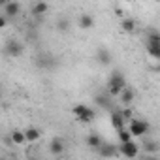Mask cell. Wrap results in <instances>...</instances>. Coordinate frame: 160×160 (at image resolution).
Instances as JSON below:
<instances>
[{
    "instance_id": "cell-23",
    "label": "cell",
    "mask_w": 160,
    "mask_h": 160,
    "mask_svg": "<svg viewBox=\"0 0 160 160\" xmlns=\"http://www.w3.org/2000/svg\"><path fill=\"white\" fill-rule=\"evenodd\" d=\"M85 109H87V106H85V104H75V106L72 108V113H73L75 117H79V115H81Z\"/></svg>"
},
{
    "instance_id": "cell-27",
    "label": "cell",
    "mask_w": 160,
    "mask_h": 160,
    "mask_svg": "<svg viewBox=\"0 0 160 160\" xmlns=\"http://www.w3.org/2000/svg\"><path fill=\"white\" fill-rule=\"evenodd\" d=\"M70 160H75V158H70Z\"/></svg>"
},
{
    "instance_id": "cell-6",
    "label": "cell",
    "mask_w": 160,
    "mask_h": 160,
    "mask_svg": "<svg viewBox=\"0 0 160 160\" xmlns=\"http://www.w3.org/2000/svg\"><path fill=\"white\" fill-rule=\"evenodd\" d=\"M98 152H100V156H102V158H113V156H117V154H119L117 147H115L113 143H106V141L98 147Z\"/></svg>"
},
{
    "instance_id": "cell-8",
    "label": "cell",
    "mask_w": 160,
    "mask_h": 160,
    "mask_svg": "<svg viewBox=\"0 0 160 160\" xmlns=\"http://www.w3.org/2000/svg\"><path fill=\"white\" fill-rule=\"evenodd\" d=\"M111 126H113L117 132L122 130V128H126V122H124V119H122V115H121V109L111 111Z\"/></svg>"
},
{
    "instance_id": "cell-12",
    "label": "cell",
    "mask_w": 160,
    "mask_h": 160,
    "mask_svg": "<svg viewBox=\"0 0 160 160\" xmlns=\"http://www.w3.org/2000/svg\"><path fill=\"white\" fill-rule=\"evenodd\" d=\"M49 151H51L53 154H62V152H64V141H62L60 138H53L51 143H49Z\"/></svg>"
},
{
    "instance_id": "cell-24",
    "label": "cell",
    "mask_w": 160,
    "mask_h": 160,
    "mask_svg": "<svg viewBox=\"0 0 160 160\" xmlns=\"http://www.w3.org/2000/svg\"><path fill=\"white\" fill-rule=\"evenodd\" d=\"M121 115H122V119H124V122H126V124L134 119V115H132V109H130V108H124V109L121 111Z\"/></svg>"
},
{
    "instance_id": "cell-1",
    "label": "cell",
    "mask_w": 160,
    "mask_h": 160,
    "mask_svg": "<svg viewBox=\"0 0 160 160\" xmlns=\"http://www.w3.org/2000/svg\"><path fill=\"white\" fill-rule=\"evenodd\" d=\"M126 87L128 85H126V79H124L122 72H113L111 77H109V81H108V91L106 92L113 98V96H119Z\"/></svg>"
},
{
    "instance_id": "cell-21",
    "label": "cell",
    "mask_w": 160,
    "mask_h": 160,
    "mask_svg": "<svg viewBox=\"0 0 160 160\" xmlns=\"http://www.w3.org/2000/svg\"><path fill=\"white\" fill-rule=\"evenodd\" d=\"M119 141H121V143H128V141H132V136H130V132H128L126 128L119 130Z\"/></svg>"
},
{
    "instance_id": "cell-9",
    "label": "cell",
    "mask_w": 160,
    "mask_h": 160,
    "mask_svg": "<svg viewBox=\"0 0 160 160\" xmlns=\"http://www.w3.org/2000/svg\"><path fill=\"white\" fill-rule=\"evenodd\" d=\"M96 58H98V62H100L102 66H108V64H111L113 55H111V51H108L106 47H100V49L96 51Z\"/></svg>"
},
{
    "instance_id": "cell-15",
    "label": "cell",
    "mask_w": 160,
    "mask_h": 160,
    "mask_svg": "<svg viewBox=\"0 0 160 160\" xmlns=\"http://www.w3.org/2000/svg\"><path fill=\"white\" fill-rule=\"evenodd\" d=\"M94 117H96V111H94L92 108H89V106H87V109L77 117V121H79V122H92V121H94Z\"/></svg>"
},
{
    "instance_id": "cell-26",
    "label": "cell",
    "mask_w": 160,
    "mask_h": 160,
    "mask_svg": "<svg viewBox=\"0 0 160 160\" xmlns=\"http://www.w3.org/2000/svg\"><path fill=\"white\" fill-rule=\"evenodd\" d=\"M6 23H8V21H6V17L0 15V28H4V27H6Z\"/></svg>"
},
{
    "instance_id": "cell-2",
    "label": "cell",
    "mask_w": 160,
    "mask_h": 160,
    "mask_svg": "<svg viewBox=\"0 0 160 160\" xmlns=\"http://www.w3.org/2000/svg\"><path fill=\"white\" fill-rule=\"evenodd\" d=\"M126 130L130 132V136H132V138H145V136L149 134L151 126H149V122H147V121H143V119H132V121L128 122Z\"/></svg>"
},
{
    "instance_id": "cell-5",
    "label": "cell",
    "mask_w": 160,
    "mask_h": 160,
    "mask_svg": "<svg viewBox=\"0 0 160 160\" xmlns=\"http://www.w3.org/2000/svg\"><path fill=\"white\" fill-rule=\"evenodd\" d=\"M117 151H119V154H122L124 158L134 160V158L139 154V145L132 139V141H128V143H121V145L117 147Z\"/></svg>"
},
{
    "instance_id": "cell-18",
    "label": "cell",
    "mask_w": 160,
    "mask_h": 160,
    "mask_svg": "<svg viewBox=\"0 0 160 160\" xmlns=\"http://www.w3.org/2000/svg\"><path fill=\"white\" fill-rule=\"evenodd\" d=\"M10 141L15 143V145H25L27 141H25V134H23V130H13V132L10 134Z\"/></svg>"
},
{
    "instance_id": "cell-7",
    "label": "cell",
    "mask_w": 160,
    "mask_h": 160,
    "mask_svg": "<svg viewBox=\"0 0 160 160\" xmlns=\"http://www.w3.org/2000/svg\"><path fill=\"white\" fill-rule=\"evenodd\" d=\"M94 102H96L100 108H104V109H111V108H113V98H111L108 92L96 94V96H94Z\"/></svg>"
},
{
    "instance_id": "cell-17",
    "label": "cell",
    "mask_w": 160,
    "mask_h": 160,
    "mask_svg": "<svg viewBox=\"0 0 160 160\" xmlns=\"http://www.w3.org/2000/svg\"><path fill=\"white\" fill-rule=\"evenodd\" d=\"M47 10H49V4H47V2H36V4H34V8H32V15H36V17L45 15V13H47Z\"/></svg>"
},
{
    "instance_id": "cell-19",
    "label": "cell",
    "mask_w": 160,
    "mask_h": 160,
    "mask_svg": "<svg viewBox=\"0 0 160 160\" xmlns=\"http://www.w3.org/2000/svg\"><path fill=\"white\" fill-rule=\"evenodd\" d=\"M23 134H25V141H38L40 136H42L38 128H27Z\"/></svg>"
},
{
    "instance_id": "cell-13",
    "label": "cell",
    "mask_w": 160,
    "mask_h": 160,
    "mask_svg": "<svg viewBox=\"0 0 160 160\" xmlns=\"http://www.w3.org/2000/svg\"><path fill=\"white\" fill-rule=\"evenodd\" d=\"M79 27H81L83 30H89L94 27V17L91 13H83L81 17H79Z\"/></svg>"
},
{
    "instance_id": "cell-10",
    "label": "cell",
    "mask_w": 160,
    "mask_h": 160,
    "mask_svg": "<svg viewBox=\"0 0 160 160\" xmlns=\"http://www.w3.org/2000/svg\"><path fill=\"white\" fill-rule=\"evenodd\" d=\"M119 96H121V104H122V106H126V108H130V104L134 102L136 92H134V89H132V87H126Z\"/></svg>"
},
{
    "instance_id": "cell-4",
    "label": "cell",
    "mask_w": 160,
    "mask_h": 160,
    "mask_svg": "<svg viewBox=\"0 0 160 160\" xmlns=\"http://www.w3.org/2000/svg\"><path fill=\"white\" fill-rule=\"evenodd\" d=\"M23 51H25V45L19 42V40H8L6 43H4V55L6 57H10V58H17V57H21L23 55Z\"/></svg>"
},
{
    "instance_id": "cell-14",
    "label": "cell",
    "mask_w": 160,
    "mask_h": 160,
    "mask_svg": "<svg viewBox=\"0 0 160 160\" xmlns=\"http://www.w3.org/2000/svg\"><path fill=\"white\" fill-rule=\"evenodd\" d=\"M143 151H145V154H156V152H158V143H156L154 139L145 138V141H143Z\"/></svg>"
},
{
    "instance_id": "cell-11",
    "label": "cell",
    "mask_w": 160,
    "mask_h": 160,
    "mask_svg": "<svg viewBox=\"0 0 160 160\" xmlns=\"http://www.w3.org/2000/svg\"><path fill=\"white\" fill-rule=\"evenodd\" d=\"M4 13L10 15V17H17V15L21 13V4H19V2H6Z\"/></svg>"
},
{
    "instance_id": "cell-20",
    "label": "cell",
    "mask_w": 160,
    "mask_h": 160,
    "mask_svg": "<svg viewBox=\"0 0 160 160\" xmlns=\"http://www.w3.org/2000/svg\"><path fill=\"white\" fill-rule=\"evenodd\" d=\"M122 30L124 32H128V34H132V32H136V21L134 19H130V17H126V19H122Z\"/></svg>"
},
{
    "instance_id": "cell-16",
    "label": "cell",
    "mask_w": 160,
    "mask_h": 160,
    "mask_svg": "<svg viewBox=\"0 0 160 160\" xmlns=\"http://www.w3.org/2000/svg\"><path fill=\"white\" fill-rule=\"evenodd\" d=\"M102 143H104V139H102L98 134H89V136H87V145H89L91 149H96V151H98V147H100Z\"/></svg>"
},
{
    "instance_id": "cell-22",
    "label": "cell",
    "mask_w": 160,
    "mask_h": 160,
    "mask_svg": "<svg viewBox=\"0 0 160 160\" xmlns=\"http://www.w3.org/2000/svg\"><path fill=\"white\" fill-rule=\"evenodd\" d=\"M57 28H58V32H68L70 30V21L68 19H60L57 23Z\"/></svg>"
},
{
    "instance_id": "cell-25",
    "label": "cell",
    "mask_w": 160,
    "mask_h": 160,
    "mask_svg": "<svg viewBox=\"0 0 160 160\" xmlns=\"http://www.w3.org/2000/svg\"><path fill=\"white\" fill-rule=\"evenodd\" d=\"M143 160H158V156H156V154H145Z\"/></svg>"
},
{
    "instance_id": "cell-3",
    "label": "cell",
    "mask_w": 160,
    "mask_h": 160,
    "mask_svg": "<svg viewBox=\"0 0 160 160\" xmlns=\"http://www.w3.org/2000/svg\"><path fill=\"white\" fill-rule=\"evenodd\" d=\"M147 53L154 58V60H160V34L158 30H151L149 36H147Z\"/></svg>"
}]
</instances>
